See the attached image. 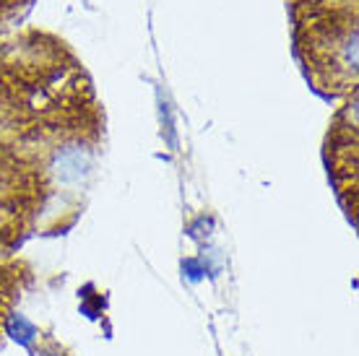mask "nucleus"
I'll use <instances>...</instances> for the list:
<instances>
[{
  "label": "nucleus",
  "instance_id": "obj_1",
  "mask_svg": "<svg viewBox=\"0 0 359 356\" xmlns=\"http://www.w3.org/2000/svg\"><path fill=\"white\" fill-rule=\"evenodd\" d=\"M55 170H57V177L63 179V182H79L83 177V172H86V156L79 149L63 151L57 156Z\"/></svg>",
  "mask_w": 359,
  "mask_h": 356
}]
</instances>
